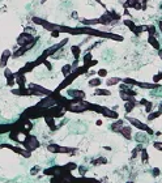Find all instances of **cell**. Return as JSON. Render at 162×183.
<instances>
[{
	"mask_svg": "<svg viewBox=\"0 0 162 183\" xmlns=\"http://www.w3.org/2000/svg\"><path fill=\"white\" fill-rule=\"evenodd\" d=\"M56 30L60 33H65V34L71 35H88V37H97V38H103V39H110L114 42H123L124 37L120 34H116L113 31H105L95 29L93 26H68V25H60L58 24Z\"/></svg>",
	"mask_w": 162,
	"mask_h": 183,
	"instance_id": "6da1fadb",
	"label": "cell"
},
{
	"mask_svg": "<svg viewBox=\"0 0 162 183\" xmlns=\"http://www.w3.org/2000/svg\"><path fill=\"white\" fill-rule=\"evenodd\" d=\"M158 110H159V111H162V102L159 103V106H158Z\"/></svg>",
	"mask_w": 162,
	"mask_h": 183,
	"instance_id": "11a10c76",
	"label": "cell"
},
{
	"mask_svg": "<svg viewBox=\"0 0 162 183\" xmlns=\"http://www.w3.org/2000/svg\"><path fill=\"white\" fill-rule=\"evenodd\" d=\"M15 127H16V123L15 124H0V135L11 132Z\"/></svg>",
	"mask_w": 162,
	"mask_h": 183,
	"instance_id": "f1b7e54d",
	"label": "cell"
},
{
	"mask_svg": "<svg viewBox=\"0 0 162 183\" xmlns=\"http://www.w3.org/2000/svg\"><path fill=\"white\" fill-rule=\"evenodd\" d=\"M0 148H8V149H11V150H13L15 153H19V154L24 156V157H30V154H31V152L26 150L25 148L22 149V148H20V146H15V145H11V144H1Z\"/></svg>",
	"mask_w": 162,
	"mask_h": 183,
	"instance_id": "4fadbf2b",
	"label": "cell"
},
{
	"mask_svg": "<svg viewBox=\"0 0 162 183\" xmlns=\"http://www.w3.org/2000/svg\"><path fill=\"white\" fill-rule=\"evenodd\" d=\"M46 1H47V0H41V4H45Z\"/></svg>",
	"mask_w": 162,
	"mask_h": 183,
	"instance_id": "9f6ffc18",
	"label": "cell"
},
{
	"mask_svg": "<svg viewBox=\"0 0 162 183\" xmlns=\"http://www.w3.org/2000/svg\"><path fill=\"white\" fill-rule=\"evenodd\" d=\"M4 77L7 80V85L8 87H13L16 84V77H15V73L11 71L9 68H4Z\"/></svg>",
	"mask_w": 162,
	"mask_h": 183,
	"instance_id": "2e32d148",
	"label": "cell"
},
{
	"mask_svg": "<svg viewBox=\"0 0 162 183\" xmlns=\"http://www.w3.org/2000/svg\"><path fill=\"white\" fill-rule=\"evenodd\" d=\"M119 1H120V3L123 4V3H124V1H125V0H119Z\"/></svg>",
	"mask_w": 162,
	"mask_h": 183,
	"instance_id": "6f0895ef",
	"label": "cell"
},
{
	"mask_svg": "<svg viewBox=\"0 0 162 183\" xmlns=\"http://www.w3.org/2000/svg\"><path fill=\"white\" fill-rule=\"evenodd\" d=\"M95 1H97V3L99 4V5H102V7H103V8H105V9H106V7H105V4L102 3V0H95Z\"/></svg>",
	"mask_w": 162,
	"mask_h": 183,
	"instance_id": "816d5d0a",
	"label": "cell"
},
{
	"mask_svg": "<svg viewBox=\"0 0 162 183\" xmlns=\"http://www.w3.org/2000/svg\"><path fill=\"white\" fill-rule=\"evenodd\" d=\"M43 64L46 65V68L49 69V71H51V69H52V64L49 62V59H47V60H45V62H43Z\"/></svg>",
	"mask_w": 162,
	"mask_h": 183,
	"instance_id": "c3c4849f",
	"label": "cell"
},
{
	"mask_svg": "<svg viewBox=\"0 0 162 183\" xmlns=\"http://www.w3.org/2000/svg\"><path fill=\"white\" fill-rule=\"evenodd\" d=\"M34 38H35V37H34L33 34H30V33H28V31H22V33H20V34H19L17 39H16V42H17V45H19V46H24V45L31 42Z\"/></svg>",
	"mask_w": 162,
	"mask_h": 183,
	"instance_id": "8fae6325",
	"label": "cell"
},
{
	"mask_svg": "<svg viewBox=\"0 0 162 183\" xmlns=\"http://www.w3.org/2000/svg\"><path fill=\"white\" fill-rule=\"evenodd\" d=\"M67 97L72 99H77V101H84L86 98V94L84 90L80 89H69L67 92Z\"/></svg>",
	"mask_w": 162,
	"mask_h": 183,
	"instance_id": "7c38bea8",
	"label": "cell"
},
{
	"mask_svg": "<svg viewBox=\"0 0 162 183\" xmlns=\"http://www.w3.org/2000/svg\"><path fill=\"white\" fill-rule=\"evenodd\" d=\"M161 80H162V72H159V73H157V75L153 76V83H157V84H158Z\"/></svg>",
	"mask_w": 162,
	"mask_h": 183,
	"instance_id": "7bdbcfd3",
	"label": "cell"
},
{
	"mask_svg": "<svg viewBox=\"0 0 162 183\" xmlns=\"http://www.w3.org/2000/svg\"><path fill=\"white\" fill-rule=\"evenodd\" d=\"M140 3V0H125L124 3H123V7L124 8H132L133 9L135 7H136V4Z\"/></svg>",
	"mask_w": 162,
	"mask_h": 183,
	"instance_id": "836d02e7",
	"label": "cell"
},
{
	"mask_svg": "<svg viewBox=\"0 0 162 183\" xmlns=\"http://www.w3.org/2000/svg\"><path fill=\"white\" fill-rule=\"evenodd\" d=\"M69 42V38H64V39H61L60 42H58V43H55V45H51L50 47H47L45 51H43L42 54H41L39 56H38L37 59L34 60V63H35V65H41V64H43V62L45 60H47L50 58V56H54L55 55L58 51H60L63 47L65 46V45Z\"/></svg>",
	"mask_w": 162,
	"mask_h": 183,
	"instance_id": "3957f363",
	"label": "cell"
},
{
	"mask_svg": "<svg viewBox=\"0 0 162 183\" xmlns=\"http://www.w3.org/2000/svg\"><path fill=\"white\" fill-rule=\"evenodd\" d=\"M60 31H58V30H52V31H50V35H51V38H59L60 37Z\"/></svg>",
	"mask_w": 162,
	"mask_h": 183,
	"instance_id": "bcb514c9",
	"label": "cell"
},
{
	"mask_svg": "<svg viewBox=\"0 0 162 183\" xmlns=\"http://www.w3.org/2000/svg\"><path fill=\"white\" fill-rule=\"evenodd\" d=\"M120 98H122L124 102H127V101H132V99H135V97H132L131 94L125 93V92H120Z\"/></svg>",
	"mask_w": 162,
	"mask_h": 183,
	"instance_id": "ab89813d",
	"label": "cell"
},
{
	"mask_svg": "<svg viewBox=\"0 0 162 183\" xmlns=\"http://www.w3.org/2000/svg\"><path fill=\"white\" fill-rule=\"evenodd\" d=\"M12 58V51L11 50H4L0 56V68H5L7 64H8V60Z\"/></svg>",
	"mask_w": 162,
	"mask_h": 183,
	"instance_id": "9a60e30c",
	"label": "cell"
},
{
	"mask_svg": "<svg viewBox=\"0 0 162 183\" xmlns=\"http://www.w3.org/2000/svg\"><path fill=\"white\" fill-rule=\"evenodd\" d=\"M158 55H159V58L162 59V49H159V50H158Z\"/></svg>",
	"mask_w": 162,
	"mask_h": 183,
	"instance_id": "f5cc1de1",
	"label": "cell"
},
{
	"mask_svg": "<svg viewBox=\"0 0 162 183\" xmlns=\"http://www.w3.org/2000/svg\"><path fill=\"white\" fill-rule=\"evenodd\" d=\"M107 12H109L110 17L113 19V21H120V20H122V16H120L119 13H116L114 9L113 11H107Z\"/></svg>",
	"mask_w": 162,
	"mask_h": 183,
	"instance_id": "8d00e7d4",
	"label": "cell"
},
{
	"mask_svg": "<svg viewBox=\"0 0 162 183\" xmlns=\"http://www.w3.org/2000/svg\"><path fill=\"white\" fill-rule=\"evenodd\" d=\"M153 148L157 149V150H161V152H162V143H161V141H154V143H153Z\"/></svg>",
	"mask_w": 162,
	"mask_h": 183,
	"instance_id": "f6af8a7d",
	"label": "cell"
},
{
	"mask_svg": "<svg viewBox=\"0 0 162 183\" xmlns=\"http://www.w3.org/2000/svg\"><path fill=\"white\" fill-rule=\"evenodd\" d=\"M39 107H43V109H50V107H52V106H55L58 105V101L55 99V97L52 96H46V97H43L42 99H41L39 102L37 103Z\"/></svg>",
	"mask_w": 162,
	"mask_h": 183,
	"instance_id": "9c48e42d",
	"label": "cell"
},
{
	"mask_svg": "<svg viewBox=\"0 0 162 183\" xmlns=\"http://www.w3.org/2000/svg\"><path fill=\"white\" fill-rule=\"evenodd\" d=\"M80 22H81L83 26H93V28L95 25H101L99 17L98 19H80Z\"/></svg>",
	"mask_w": 162,
	"mask_h": 183,
	"instance_id": "ac0fdd59",
	"label": "cell"
},
{
	"mask_svg": "<svg viewBox=\"0 0 162 183\" xmlns=\"http://www.w3.org/2000/svg\"><path fill=\"white\" fill-rule=\"evenodd\" d=\"M144 107H145V111L149 114L150 111H153V102H149V101H148V103L144 106Z\"/></svg>",
	"mask_w": 162,
	"mask_h": 183,
	"instance_id": "ee69618b",
	"label": "cell"
},
{
	"mask_svg": "<svg viewBox=\"0 0 162 183\" xmlns=\"http://www.w3.org/2000/svg\"><path fill=\"white\" fill-rule=\"evenodd\" d=\"M123 25H124V26H127V28H128L132 33H133L135 28H136V24H135L133 20H131V19H124V20H123Z\"/></svg>",
	"mask_w": 162,
	"mask_h": 183,
	"instance_id": "1f68e13d",
	"label": "cell"
},
{
	"mask_svg": "<svg viewBox=\"0 0 162 183\" xmlns=\"http://www.w3.org/2000/svg\"><path fill=\"white\" fill-rule=\"evenodd\" d=\"M120 83H122L120 77H110L106 80V87H114V85H118Z\"/></svg>",
	"mask_w": 162,
	"mask_h": 183,
	"instance_id": "4dcf8cb0",
	"label": "cell"
},
{
	"mask_svg": "<svg viewBox=\"0 0 162 183\" xmlns=\"http://www.w3.org/2000/svg\"><path fill=\"white\" fill-rule=\"evenodd\" d=\"M37 41H38V37H35L31 42H29V43L24 45V46H20L19 49L16 50L15 53H12V58L13 59H17V58H21L22 55H25V54L28 53V51H30L31 49H33L35 45H37Z\"/></svg>",
	"mask_w": 162,
	"mask_h": 183,
	"instance_id": "ba28073f",
	"label": "cell"
},
{
	"mask_svg": "<svg viewBox=\"0 0 162 183\" xmlns=\"http://www.w3.org/2000/svg\"><path fill=\"white\" fill-rule=\"evenodd\" d=\"M88 85L90 88H99L102 85V79L101 77H93V79H90L89 80V83H88Z\"/></svg>",
	"mask_w": 162,
	"mask_h": 183,
	"instance_id": "83f0119b",
	"label": "cell"
},
{
	"mask_svg": "<svg viewBox=\"0 0 162 183\" xmlns=\"http://www.w3.org/2000/svg\"><path fill=\"white\" fill-rule=\"evenodd\" d=\"M92 59H93L92 53H90V51H89V53H85V55L83 56V64H86V63H89Z\"/></svg>",
	"mask_w": 162,
	"mask_h": 183,
	"instance_id": "60d3db41",
	"label": "cell"
},
{
	"mask_svg": "<svg viewBox=\"0 0 162 183\" xmlns=\"http://www.w3.org/2000/svg\"><path fill=\"white\" fill-rule=\"evenodd\" d=\"M161 115H162V111H159V110H157V111H150L149 115H148V120L152 122V120H154V119L159 118Z\"/></svg>",
	"mask_w": 162,
	"mask_h": 183,
	"instance_id": "e575fe53",
	"label": "cell"
},
{
	"mask_svg": "<svg viewBox=\"0 0 162 183\" xmlns=\"http://www.w3.org/2000/svg\"><path fill=\"white\" fill-rule=\"evenodd\" d=\"M144 31H145V25H136V28L133 30V34L139 37L140 34H143Z\"/></svg>",
	"mask_w": 162,
	"mask_h": 183,
	"instance_id": "d590c367",
	"label": "cell"
},
{
	"mask_svg": "<svg viewBox=\"0 0 162 183\" xmlns=\"http://www.w3.org/2000/svg\"><path fill=\"white\" fill-rule=\"evenodd\" d=\"M97 75H98V77H101V79L106 77V76H107V69H105V68H101V69H99V71L97 72Z\"/></svg>",
	"mask_w": 162,
	"mask_h": 183,
	"instance_id": "b9f144b4",
	"label": "cell"
},
{
	"mask_svg": "<svg viewBox=\"0 0 162 183\" xmlns=\"http://www.w3.org/2000/svg\"><path fill=\"white\" fill-rule=\"evenodd\" d=\"M16 77V84L19 85V88H26V76L25 75H19L15 72Z\"/></svg>",
	"mask_w": 162,
	"mask_h": 183,
	"instance_id": "44dd1931",
	"label": "cell"
},
{
	"mask_svg": "<svg viewBox=\"0 0 162 183\" xmlns=\"http://www.w3.org/2000/svg\"><path fill=\"white\" fill-rule=\"evenodd\" d=\"M47 149L51 153H71L76 150V149L71 148V146H61V145H58V144H49Z\"/></svg>",
	"mask_w": 162,
	"mask_h": 183,
	"instance_id": "30bf717a",
	"label": "cell"
},
{
	"mask_svg": "<svg viewBox=\"0 0 162 183\" xmlns=\"http://www.w3.org/2000/svg\"><path fill=\"white\" fill-rule=\"evenodd\" d=\"M158 29H159V33L162 34V20H159L158 21Z\"/></svg>",
	"mask_w": 162,
	"mask_h": 183,
	"instance_id": "f907efd6",
	"label": "cell"
},
{
	"mask_svg": "<svg viewBox=\"0 0 162 183\" xmlns=\"http://www.w3.org/2000/svg\"><path fill=\"white\" fill-rule=\"evenodd\" d=\"M118 134L122 135L125 140H131L132 139V127H131V126H127V124H124V126L122 127V130H120Z\"/></svg>",
	"mask_w": 162,
	"mask_h": 183,
	"instance_id": "d6986e66",
	"label": "cell"
},
{
	"mask_svg": "<svg viewBox=\"0 0 162 183\" xmlns=\"http://www.w3.org/2000/svg\"><path fill=\"white\" fill-rule=\"evenodd\" d=\"M153 174H154V175H158V174H159V171L156 169V170H153Z\"/></svg>",
	"mask_w": 162,
	"mask_h": 183,
	"instance_id": "db71d44e",
	"label": "cell"
},
{
	"mask_svg": "<svg viewBox=\"0 0 162 183\" xmlns=\"http://www.w3.org/2000/svg\"><path fill=\"white\" fill-rule=\"evenodd\" d=\"M124 119L127 122H129V124H131V126H133L135 128H137L139 131H143V132H145V134H148V135H154V131H153L152 128L148 126V124H145V123H143L141 120H139L137 118H133V116H129V115H127Z\"/></svg>",
	"mask_w": 162,
	"mask_h": 183,
	"instance_id": "5b68a950",
	"label": "cell"
},
{
	"mask_svg": "<svg viewBox=\"0 0 162 183\" xmlns=\"http://www.w3.org/2000/svg\"><path fill=\"white\" fill-rule=\"evenodd\" d=\"M47 110L49 109H43V107H39L38 105L31 106V107H29V109L25 110L21 118L30 119V120H33V119H38V118H43V116L47 114Z\"/></svg>",
	"mask_w": 162,
	"mask_h": 183,
	"instance_id": "277c9868",
	"label": "cell"
},
{
	"mask_svg": "<svg viewBox=\"0 0 162 183\" xmlns=\"http://www.w3.org/2000/svg\"><path fill=\"white\" fill-rule=\"evenodd\" d=\"M72 71H73V68H72V64H69V63H67V64H64L63 67H61V75H63L64 77L68 76Z\"/></svg>",
	"mask_w": 162,
	"mask_h": 183,
	"instance_id": "d6a6232c",
	"label": "cell"
},
{
	"mask_svg": "<svg viewBox=\"0 0 162 183\" xmlns=\"http://www.w3.org/2000/svg\"><path fill=\"white\" fill-rule=\"evenodd\" d=\"M148 43H149L154 50H157V51L161 49V43L158 42L156 35H148Z\"/></svg>",
	"mask_w": 162,
	"mask_h": 183,
	"instance_id": "7402d4cb",
	"label": "cell"
},
{
	"mask_svg": "<svg viewBox=\"0 0 162 183\" xmlns=\"http://www.w3.org/2000/svg\"><path fill=\"white\" fill-rule=\"evenodd\" d=\"M137 106V101L136 99H132V101H127V102L124 103V110L127 114H129L131 111H133V109Z\"/></svg>",
	"mask_w": 162,
	"mask_h": 183,
	"instance_id": "cb8c5ba5",
	"label": "cell"
},
{
	"mask_svg": "<svg viewBox=\"0 0 162 183\" xmlns=\"http://www.w3.org/2000/svg\"><path fill=\"white\" fill-rule=\"evenodd\" d=\"M79 63H80V59H75L73 60V63H72V68H77V67H79Z\"/></svg>",
	"mask_w": 162,
	"mask_h": 183,
	"instance_id": "681fc988",
	"label": "cell"
},
{
	"mask_svg": "<svg viewBox=\"0 0 162 183\" xmlns=\"http://www.w3.org/2000/svg\"><path fill=\"white\" fill-rule=\"evenodd\" d=\"M124 124H125V119H116V120L111 124V131L115 132V134H118V132L122 130V127Z\"/></svg>",
	"mask_w": 162,
	"mask_h": 183,
	"instance_id": "ffe728a7",
	"label": "cell"
},
{
	"mask_svg": "<svg viewBox=\"0 0 162 183\" xmlns=\"http://www.w3.org/2000/svg\"><path fill=\"white\" fill-rule=\"evenodd\" d=\"M145 31L148 33V35H157V26L153 24L145 25Z\"/></svg>",
	"mask_w": 162,
	"mask_h": 183,
	"instance_id": "f546056e",
	"label": "cell"
},
{
	"mask_svg": "<svg viewBox=\"0 0 162 183\" xmlns=\"http://www.w3.org/2000/svg\"><path fill=\"white\" fill-rule=\"evenodd\" d=\"M12 94L15 96H30V90L28 88H19V89H12Z\"/></svg>",
	"mask_w": 162,
	"mask_h": 183,
	"instance_id": "484cf974",
	"label": "cell"
},
{
	"mask_svg": "<svg viewBox=\"0 0 162 183\" xmlns=\"http://www.w3.org/2000/svg\"><path fill=\"white\" fill-rule=\"evenodd\" d=\"M88 71L89 69L86 68L85 65H79L77 68H75L73 71L71 72L68 76H65L64 79H63V81H61L60 84L58 85V88H56L54 92H56V93H60L61 90H64V89H67L68 87H69L72 83H73L75 80H76L77 77H80L81 75H85V73H88Z\"/></svg>",
	"mask_w": 162,
	"mask_h": 183,
	"instance_id": "7a4b0ae2",
	"label": "cell"
},
{
	"mask_svg": "<svg viewBox=\"0 0 162 183\" xmlns=\"http://www.w3.org/2000/svg\"><path fill=\"white\" fill-rule=\"evenodd\" d=\"M140 156H141V161L144 162V164H148V161H149V156H148V150L145 148L143 149L140 152Z\"/></svg>",
	"mask_w": 162,
	"mask_h": 183,
	"instance_id": "f35d334b",
	"label": "cell"
},
{
	"mask_svg": "<svg viewBox=\"0 0 162 183\" xmlns=\"http://www.w3.org/2000/svg\"><path fill=\"white\" fill-rule=\"evenodd\" d=\"M129 183H131V182H129Z\"/></svg>",
	"mask_w": 162,
	"mask_h": 183,
	"instance_id": "91938a15",
	"label": "cell"
},
{
	"mask_svg": "<svg viewBox=\"0 0 162 183\" xmlns=\"http://www.w3.org/2000/svg\"><path fill=\"white\" fill-rule=\"evenodd\" d=\"M22 145H24V148L26 149V150L33 152V150H35L37 148H39L41 143H39V140L37 139V136L28 134V135H25V139L22 140Z\"/></svg>",
	"mask_w": 162,
	"mask_h": 183,
	"instance_id": "52a82bcc",
	"label": "cell"
},
{
	"mask_svg": "<svg viewBox=\"0 0 162 183\" xmlns=\"http://www.w3.org/2000/svg\"><path fill=\"white\" fill-rule=\"evenodd\" d=\"M135 140L137 141V143H145L147 141V137H145V132L144 134H141V132H139V134L135 135Z\"/></svg>",
	"mask_w": 162,
	"mask_h": 183,
	"instance_id": "74e56055",
	"label": "cell"
},
{
	"mask_svg": "<svg viewBox=\"0 0 162 183\" xmlns=\"http://www.w3.org/2000/svg\"><path fill=\"white\" fill-rule=\"evenodd\" d=\"M45 118V122H46V124L49 126V128L50 130H52V131H55L56 128H58V126H56V123H55V118H52L51 115H45L43 116Z\"/></svg>",
	"mask_w": 162,
	"mask_h": 183,
	"instance_id": "603a6c76",
	"label": "cell"
},
{
	"mask_svg": "<svg viewBox=\"0 0 162 183\" xmlns=\"http://www.w3.org/2000/svg\"><path fill=\"white\" fill-rule=\"evenodd\" d=\"M161 8H162V4H161Z\"/></svg>",
	"mask_w": 162,
	"mask_h": 183,
	"instance_id": "680465c9",
	"label": "cell"
},
{
	"mask_svg": "<svg viewBox=\"0 0 162 183\" xmlns=\"http://www.w3.org/2000/svg\"><path fill=\"white\" fill-rule=\"evenodd\" d=\"M106 158H99V160H97V161H93V165H98V164H106Z\"/></svg>",
	"mask_w": 162,
	"mask_h": 183,
	"instance_id": "7dc6e473",
	"label": "cell"
},
{
	"mask_svg": "<svg viewBox=\"0 0 162 183\" xmlns=\"http://www.w3.org/2000/svg\"><path fill=\"white\" fill-rule=\"evenodd\" d=\"M34 68H37L35 63H34V62H29V63H26L24 67H21V68H20L19 71L16 72V73H19V75H26V73H30V72L33 71Z\"/></svg>",
	"mask_w": 162,
	"mask_h": 183,
	"instance_id": "e0dca14e",
	"label": "cell"
},
{
	"mask_svg": "<svg viewBox=\"0 0 162 183\" xmlns=\"http://www.w3.org/2000/svg\"><path fill=\"white\" fill-rule=\"evenodd\" d=\"M71 54L73 55L75 59H80V58H81V47H80L79 45L71 46Z\"/></svg>",
	"mask_w": 162,
	"mask_h": 183,
	"instance_id": "4316f807",
	"label": "cell"
},
{
	"mask_svg": "<svg viewBox=\"0 0 162 183\" xmlns=\"http://www.w3.org/2000/svg\"><path fill=\"white\" fill-rule=\"evenodd\" d=\"M29 90H30V96H41V97H46V96H51L54 93V90H50V89H46V88H43L42 85L39 84H29L28 87Z\"/></svg>",
	"mask_w": 162,
	"mask_h": 183,
	"instance_id": "8992f818",
	"label": "cell"
},
{
	"mask_svg": "<svg viewBox=\"0 0 162 183\" xmlns=\"http://www.w3.org/2000/svg\"><path fill=\"white\" fill-rule=\"evenodd\" d=\"M101 114L103 115L105 118L113 119V120H116V119H119V114H118L116 111H114L113 109H109V107H106V106H102Z\"/></svg>",
	"mask_w": 162,
	"mask_h": 183,
	"instance_id": "5bb4252c",
	"label": "cell"
},
{
	"mask_svg": "<svg viewBox=\"0 0 162 183\" xmlns=\"http://www.w3.org/2000/svg\"><path fill=\"white\" fill-rule=\"evenodd\" d=\"M111 92L109 89H105V88H95L94 89V96H102V97H109L111 96Z\"/></svg>",
	"mask_w": 162,
	"mask_h": 183,
	"instance_id": "d4e9b609",
	"label": "cell"
}]
</instances>
